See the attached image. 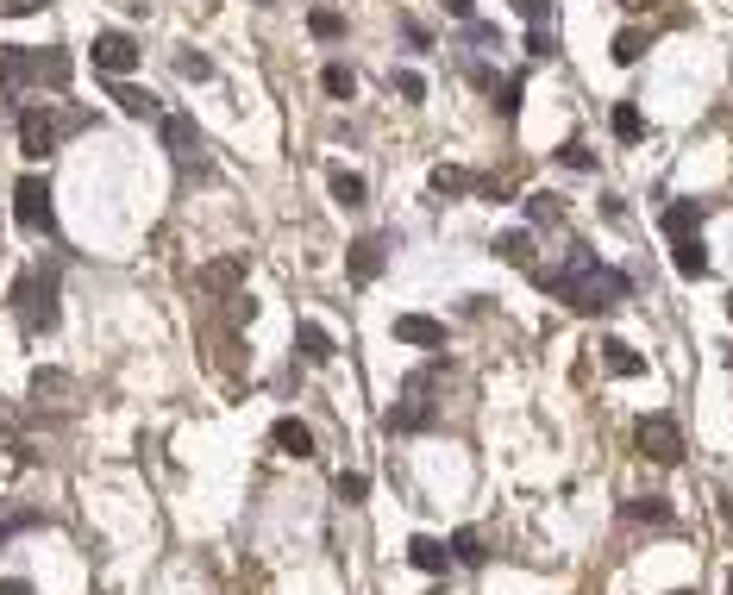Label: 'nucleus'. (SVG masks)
I'll return each instance as SVG.
<instances>
[{
    "label": "nucleus",
    "instance_id": "obj_1",
    "mask_svg": "<svg viewBox=\"0 0 733 595\" xmlns=\"http://www.w3.org/2000/svg\"><path fill=\"white\" fill-rule=\"evenodd\" d=\"M539 282H546L564 307H577V314H614V307L627 301V289H633L621 270L596 264V251H589V245H571L564 270H539Z\"/></svg>",
    "mask_w": 733,
    "mask_h": 595
},
{
    "label": "nucleus",
    "instance_id": "obj_2",
    "mask_svg": "<svg viewBox=\"0 0 733 595\" xmlns=\"http://www.w3.org/2000/svg\"><path fill=\"white\" fill-rule=\"evenodd\" d=\"M88 126H94L88 107H69V113H57V107H26V113H19V151H26V157H51L63 132H88Z\"/></svg>",
    "mask_w": 733,
    "mask_h": 595
},
{
    "label": "nucleus",
    "instance_id": "obj_3",
    "mask_svg": "<svg viewBox=\"0 0 733 595\" xmlns=\"http://www.w3.org/2000/svg\"><path fill=\"white\" fill-rule=\"evenodd\" d=\"M13 314H19V326L32 332H51L57 326V276L51 270H19V282H13Z\"/></svg>",
    "mask_w": 733,
    "mask_h": 595
},
{
    "label": "nucleus",
    "instance_id": "obj_4",
    "mask_svg": "<svg viewBox=\"0 0 733 595\" xmlns=\"http://www.w3.org/2000/svg\"><path fill=\"white\" fill-rule=\"evenodd\" d=\"M13 220H19V232H51V182L44 176H19L13 182Z\"/></svg>",
    "mask_w": 733,
    "mask_h": 595
},
{
    "label": "nucleus",
    "instance_id": "obj_5",
    "mask_svg": "<svg viewBox=\"0 0 733 595\" xmlns=\"http://www.w3.org/2000/svg\"><path fill=\"white\" fill-rule=\"evenodd\" d=\"M633 445H640V458H652V464H677L683 458V433H677L671 414H646L640 426H633Z\"/></svg>",
    "mask_w": 733,
    "mask_h": 595
},
{
    "label": "nucleus",
    "instance_id": "obj_6",
    "mask_svg": "<svg viewBox=\"0 0 733 595\" xmlns=\"http://www.w3.org/2000/svg\"><path fill=\"white\" fill-rule=\"evenodd\" d=\"M427 389H433V376H408V389H401V408L383 414L389 433H420V426H433V401H427Z\"/></svg>",
    "mask_w": 733,
    "mask_h": 595
},
{
    "label": "nucleus",
    "instance_id": "obj_7",
    "mask_svg": "<svg viewBox=\"0 0 733 595\" xmlns=\"http://www.w3.org/2000/svg\"><path fill=\"white\" fill-rule=\"evenodd\" d=\"M389 251H395V238H389V232H364L358 245L345 251V276H351V282H358V289H364V282H376V276H383Z\"/></svg>",
    "mask_w": 733,
    "mask_h": 595
},
{
    "label": "nucleus",
    "instance_id": "obj_8",
    "mask_svg": "<svg viewBox=\"0 0 733 595\" xmlns=\"http://www.w3.org/2000/svg\"><path fill=\"white\" fill-rule=\"evenodd\" d=\"M157 126H163V151H170L176 163H201V126L188 113H163Z\"/></svg>",
    "mask_w": 733,
    "mask_h": 595
},
{
    "label": "nucleus",
    "instance_id": "obj_9",
    "mask_svg": "<svg viewBox=\"0 0 733 595\" xmlns=\"http://www.w3.org/2000/svg\"><path fill=\"white\" fill-rule=\"evenodd\" d=\"M132 63H138V38H132V32H94V69L126 76Z\"/></svg>",
    "mask_w": 733,
    "mask_h": 595
},
{
    "label": "nucleus",
    "instance_id": "obj_10",
    "mask_svg": "<svg viewBox=\"0 0 733 595\" xmlns=\"http://www.w3.org/2000/svg\"><path fill=\"white\" fill-rule=\"evenodd\" d=\"M395 339H401V345H427V351H439V345H445V326L427 320V314H395Z\"/></svg>",
    "mask_w": 733,
    "mask_h": 595
},
{
    "label": "nucleus",
    "instance_id": "obj_11",
    "mask_svg": "<svg viewBox=\"0 0 733 595\" xmlns=\"http://www.w3.org/2000/svg\"><path fill=\"white\" fill-rule=\"evenodd\" d=\"M270 445H276V451H289V458H314V433H307L295 414H282V420L270 426Z\"/></svg>",
    "mask_w": 733,
    "mask_h": 595
},
{
    "label": "nucleus",
    "instance_id": "obj_12",
    "mask_svg": "<svg viewBox=\"0 0 733 595\" xmlns=\"http://www.w3.org/2000/svg\"><path fill=\"white\" fill-rule=\"evenodd\" d=\"M19 82H32V51H19V44H0V94H19Z\"/></svg>",
    "mask_w": 733,
    "mask_h": 595
},
{
    "label": "nucleus",
    "instance_id": "obj_13",
    "mask_svg": "<svg viewBox=\"0 0 733 595\" xmlns=\"http://www.w3.org/2000/svg\"><path fill=\"white\" fill-rule=\"evenodd\" d=\"M195 282H201L207 295H232V289H239V282H245V257H220V264H207V270H201Z\"/></svg>",
    "mask_w": 733,
    "mask_h": 595
},
{
    "label": "nucleus",
    "instance_id": "obj_14",
    "mask_svg": "<svg viewBox=\"0 0 733 595\" xmlns=\"http://www.w3.org/2000/svg\"><path fill=\"white\" fill-rule=\"evenodd\" d=\"M408 564H414V570H427V577H439V570L452 564V545L420 533V539H408Z\"/></svg>",
    "mask_w": 733,
    "mask_h": 595
},
{
    "label": "nucleus",
    "instance_id": "obj_15",
    "mask_svg": "<svg viewBox=\"0 0 733 595\" xmlns=\"http://www.w3.org/2000/svg\"><path fill=\"white\" fill-rule=\"evenodd\" d=\"M69 76H76V63H69L63 51H32V82H44V88H69Z\"/></svg>",
    "mask_w": 733,
    "mask_h": 595
},
{
    "label": "nucleus",
    "instance_id": "obj_16",
    "mask_svg": "<svg viewBox=\"0 0 733 595\" xmlns=\"http://www.w3.org/2000/svg\"><path fill=\"white\" fill-rule=\"evenodd\" d=\"M671 257L683 276H708V251H702V232H677L671 238Z\"/></svg>",
    "mask_w": 733,
    "mask_h": 595
},
{
    "label": "nucleus",
    "instance_id": "obj_17",
    "mask_svg": "<svg viewBox=\"0 0 733 595\" xmlns=\"http://www.w3.org/2000/svg\"><path fill=\"white\" fill-rule=\"evenodd\" d=\"M295 345H301V357H307V364H333V332H326V326L301 320V326H295Z\"/></svg>",
    "mask_w": 733,
    "mask_h": 595
},
{
    "label": "nucleus",
    "instance_id": "obj_18",
    "mask_svg": "<svg viewBox=\"0 0 733 595\" xmlns=\"http://www.w3.org/2000/svg\"><path fill=\"white\" fill-rule=\"evenodd\" d=\"M602 364H608V376H646V357L621 339H602Z\"/></svg>",
    "mask_w": 733,
    "mask_h": 595
},
{
    "label": "nucleus",
    "instance_id": "obj_19",
    "mask_svg": "<svg viewBox=\"0 0 733 595\" xmlns=\"http://www.w3.org/2000/svg\"><path fill=\"white\" fill-rule=\"evenodd\" d=\"M495 257L514 264V270H533V238L527 232H502V238H495Z\"/></svg>",
    "mask_w": 733,
    "mask_h": 595
},
{
    "label": "nucleus",
    "instance_id": "obj_20",
    "mask_svg": "<svg viewBox=\"0 0 733 595\" xmlns=\"http://www.w3.org/2000/svg\"><path fill=\"white\" fill-rule=\"evenodd\" d=\"M621 514H627V520H652V527H665V520H671V502H665V495H633Z\"/></svg>",
    "mask_w": 733,
    "mask_h": 595
},
{
    "label": "nucleus",
    "instance_id": "obj_21",
    "mask_svg": "<svg viewBox=\"0 0 733 595\" xmlns=\"http://www.w3.org/2000/svg\"><path fill=\"white\" fill-rule=\"evenodd\" d=\"M113 101H120L132 119H157V94H151V88H126V82H120V88H113Z\"/></svg>",
    "mask_w": 733,
    "mask_h": 595
},
{
    "label": "nucleus",
    "instance_id": "obj_22",
    "mask_svg": "<svg viewBox=\"0 0 733 595\" xmlns=\"http://www.w3.org/2000/svg\"><path fill=\"white\" fill-rule=\"evenodd\" d=\"M364 195H370V188H364L358 170H333V201L339 207H364Z\"/></svg>",
    "mask_w": 733,
    "mask_h": 595
},
{
    "label": "nucleus",
    "instance_id": "obj_23",
    "mask_svg": "<svg viewBox=\"0 0 733 595\" xmlns=\"http://www.w3.org/2000/svg\"><path fill=\"white\" fill-rule=\"evenodd\" d=\"M696 226H702V201H677V207H665V238L696 232Z\"/></svg>",
    "mask_w": 733,
    "mask_h": 595
},
{
    "label": "nucleus",
    "instance_id": "obj_24",
    "mask_svg": "<svg viewBox=\"0 0 733 595\" xmlns=\"http://www.w3.org/2000/svg\"><path fill=\"white\" fill-rule=\"evenodd\" d=\"M470 188H477L470 170H452V163H439V170H433V195H470Z\"/></svg>",
    "mask_w": 733,
    "mask_h": 595
},
{
    "label": "nucleus",
    "instance_id": "obj_25",
    "mask_svg": "<svg viewBox=\"0 0 733 595\" xmlns=\"http://www.w3.org/2000/svg\"><path fill=\"white\" fill-rule=\"evenodd\" d=\"M608 126H614V138H621V145H633V138L646 132V119H640V107H633V101H621V107H614V119H608Z\"/></svg>",
    "mask_w": 733,
    "mask_h": 595
},
{
    "label": "nucleus",
    "instance_id": "obj_26",
    "mask_svg": "<svg viewBox=\"0 0 733 595\" xmlns=\"http://www.w3.org/2000/svg\"><path fill=\"white\" fill-rule=\"evenodd\" d=\"M452 558H458V564H483V558H489V552H483V533H477V527H458V533H452Z\"/></svg>",
    "mask_w": 733,
    "mask_h": 595
},
{
    "label": "nucleus",
    "instance_id": "obj_27",
    "mask_svg": "<svg viewBox=\"0 0 733 595\" xmlns=\"http://www.w3.org/2000/svg\"><path fill=\"white\" fill-rule=\"evenodd\" d=\"M320 88L333 94V101H351V94H358V76H351L345 63H326V76H320Z\"/></svg>",
    "mask_w": 733,
    "mask_h": 595
},
{
    "label": "nucleus",
    "instance_id": "obj_28",
    "mask_svg": "<svg viewBox=\"0 0 733 595\" xmlns=\"http://www.w3.org/2000/svg\"><path fill=\"white\" fill-rule=\"evenodd\" d=\"M307 32H314V38H326V44H333V38H345V19H339L333 7H314V13H307Z\"/></svg>",
    "mask_w": 733,
    "mask_h": 595
},
{
    "label": "nucleus",
    "instance_id": "obj_29",
    "mask_svg": "<svg viewBox=\"0 0 733 595\" xmlns=\"http://www.w3.org/2000/svg\"><path fill=\"white\" fill-rule=\"evenodd\" d=\"M176 69H182V82H207V76H214V57H201V51H182V57H176Z\"/></svg>",
    "mask_w": 733,
    "mask_h": 595
},
{
    "label": "nucleus",
    "instance_id": "obj_30",
    "mask_svg": "<svg viewBox=\"0 0 733 595\" xmlns=\"http://www.w3.org/2000/svg\"><path fill=\"white\" fill-rule=\"evenodd\" d=\"M646 57V32H621L614 38V63H640Z\"/></svg>",
    "mask_w": 733,
    "mask_h": 595
},
{
    "label": "nucleus",
    "instance_id": "obj_31",
    "mask_svg": "<svg viewBox=\"0 0 733 595\" xmlns=\"http://www.w3.org/2000/svg\"><path fill=\"white\" fill-rule=\"evenodd\" d=\"M527 220L533 226H552L558 220V195H527Z\"/></svg>",
    "mask_w": 733,
    "mask_h": 595
},
{
    "label": "nucleus",
    "instance_id": "obj_32",
    "mask_svg": "<svg viewBox=\"0 0 733 595\" xmlns=\"http://www.w3.org/2000/svg\"><path fill=\"white\" fill-rule=\"evenodd\" d=\"M364 495H370V483H364L358 470H345V476H339V502H364Z\"/></svg>",
    "mask_w": 733,
    "mask_h": 595
},
{
    "label": "nucleus",
    "instance_id": "obj_33",
    "mask_svg": "<svg viewBox=\"0 0 733 595\" xmlns=\"http://www.w3.org/2000/svg\"><path fill=\"white\" fill-rule=\"evenodd\" d=\"M558 163H564V170H596V157H589V145H564V151H558Z\"/></svg>",
    "mask_w": 733,
    "mask_h": 595
},
{
    "label": "nucleus",
    "instance_id": "obj_34",
    "mask_svg": "<svg viewBox=\"0 0 733 595\" xmlns=\"http://www.w3.org/2000/svg\"><path fill=\"white\" fill-rule=\"evenodd\" d=\"M395 94H401V101H420V94H427V82H420L414 69H401V76H395Z\"/></svg>",
    "mask_w": 733,
    "mask_h": 595
},
{
    "label": "nucleus",
    "instance_id": "obj_35",
    "mask_svg": "<svg viewBox=\"0 0 733 595\" xmlns=\"http://www.w3.org/2000/svg\"><path fill=\"white\" fill-rule=\"evenodd\" d=\"M527 51H533V57H552V51H558V38H552L546 26H533V32H527Z\"/></svg>",
    "mask_w": 733,
    "mask_h": 595
},
{
    "label": "nucleus",
    "instance_id": "obj_36",
    "mask_svg": "<svg viewBox=\"0 0 733 595\" xmlns=\"http://www.w3.org/2000/svg\"><path fill=\"white\" fill-rule=\"evenodd\" d=\"M38 7H51V0H0V13H7V19H26V13H38Z\"/></svg>",
    "mask_w": 733,
    "mask_h": 595
},
{
    "label": "nucleus",
    "instance_id": "obj_37",
    "mask_svg": "<svg viewBox=\"0 0 733 595\" xmlns=\"http://www.w3.org/2000/svg\"><path fill=\"white\" fill-rule=\"evenodd\" d=\"M495 107L514 119V113H520V82H502V101H495Z\"/></svg>",
    "mask_w": 733,
    "mask_h": 595
},
{
    "label": "nucleus",
    "instance_id": "obj_38",
    "mask_svg": "<svg viewBox=\"0 0 733 595\" xmlns=\"http://www.w3.org/2000/svg\"><path fill=\"white\" fill-rule=\"evenodd\" d=\"M445 13H452V19H464V26H470V19H477V0H445Z\"/></svg>",
    "mask_w": 733,
    "mask_h": 595
},
{
    "label": "nucleus",
    "instance_id": "obj_39",
    "mask_svg": "<svg viewBox=\"0 0 733 595\" xmlns=\"http://www.w3.org/2000/svg\"><path fill=\"white\" fill-rule=\"evenodd\" d=\"M0 595H32V583L26 577H0Z\"/></svg>",
    "mask_w": 733,
    "mask_h": 595
},
{
    "label": "nucleus",
    "instance_id": "obj_40",
    "mask_svg": "<svg viewBox=\"0 0 733 595\" xmlns=\"http://www.w3.org/2000/svg\"><path fill=\"white\" fill-rule=\"evenodd\" d=\"M514 7H520V13H527V19H533V26H539V19H546V0H514Z\"/></svg>",
    "mask_w": 733,
    "mask_h": 595
},
{
    "label": "nucleus",
    "instance_id": "obj_41",
    "mask_svg": "<svg viewBox=\"0 0 733 595\" xmlns=\"http://www.w3.org/2000/svg\"><path fill=\"white\" fill-rule=\"evenodd\" d=\"M621 7H646V0H621Z\"/></svg>",
    "mask_w": 733,
    "mask_h": 595
},
{
    "label": "nucleus",
    "instance_id": "obj_42",
    "mask_svg": "<svg viewBox=\"0 0 733 595\" xmlns=\"http://www.w3.org/2000/svg\"><path fill=\"white\" fill-rule=\"evenodd\" d=\"M727 314H733V295H727Z\"/></svg>",
    "mask_w": 733,
    "mask_h": 595
},
{
    "label": "nucleus",
    "instance_id": "obj_43",
    "mask_svg": "<svg viewBox=\"0 0 733 595\" xmlns=\"http://www.w3.org/2000/svg\"><path fill=\"white\" fill-rule=\"evenodd\" d=\"M671 595H690V589H671Z\"/></svg>",
    "mask_w": 733,
    "mask_h": 595
},
{
    "label": "nucleus",
    "instance_id": "obj_44",
    "mask_svg": "<svg viewBox=\"0 0 733 595\" xmlns=\"http://www.w3.org/2000/svg\"><path fill=\"white\" fill-rule=\"evenodd\" d=\"M727 595H733V577H727Z\"/></svg>",
    "mask_w": 733,
    "mask_h": 595
}]
</instances>
